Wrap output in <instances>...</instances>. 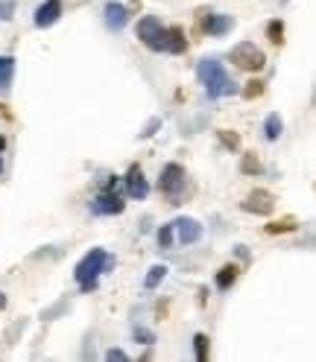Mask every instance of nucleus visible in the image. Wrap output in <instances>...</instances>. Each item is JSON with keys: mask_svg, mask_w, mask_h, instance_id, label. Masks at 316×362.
I'll list each match as a JSON object with an SVG mask.
<instances>
[{"mask_svg": "<svg viewBox=\"0 0 316 362\" xmlns=\"http://www.w3.org/2000/svg\"><path fill=\"white\" fill-rule=\"evenodd\" d=\"M196 76H199V82L205 85V94H208L211 100H220V96H228L237 91L234 79L228 76L226 64L220 59H202L196 64Z\"/></svg>", "mask_w": 316, "mask_h": 362, "instance_id": "obj_1", "label": "nucleus"}, {"mask_svg": "<svg viewBox=\"0 0 316 362\" xmlns=\"http://www.w3.org/2000/svg\"><path fill=\"white\" fill-rule=\"evenodd\" d=\"M112 266H114V257L108 255L106 248H91L88 255L76 263L73 278H76V283H80L82 292H91V289H97V281H100V275H103V272H108Z\"/></svg>", "mask_w": 316, "mask_h": 362, "instance_id": "obj_2", "label": "nucleus"}, {"mask_svg": "<svg viewBox=\"0 0 316 362\" xmlns=\"http://www.w3.org/2000/svg\"><path fill=\"white\" fill-rule=\"evenodd\" d=\"M228 59L234 62V68H241V70H246V73H258V70H264V64H267L264 50L255 47V41H241V44H234L232 53H228Z\"/></svg>", "mask_w": 316, "mask_h": 362, "instance_id": "obj_3", "label": "nucleus"}, {"mask_svg": "<svg viewBox=\"0 0 316 362\" xmlns=\"http://www.w3.org/2000/svg\"><path fill=\"white\" fill-rule=\"evenodd\" d=\"M165 29L167 27H161V21L156 18V15H144L138 21V38H141V44H144L147 50H152V53H161L165 50Z\"/></svg>", "mask_w": 316, "mask_h": 362, "instance_id": "obj_4", "label": "nucleus"}, {"mask_svg": "<svg viewBox=\"0 0 316 362\" xmlns=\"http://www.w3.org/2000/svg\"><path fill=\"white\" fill-rule=\"evenodd\" d=\"M158 188H161V193L170 196L173 205H179V193L184 190V167H182V164L173 161V164H167V167L161 170Z\"/></svg>", "mask_w": 316, "mask_h": 362, "instance_id": "obj_5", "label": "nucleus"}, {"mask_svg": "<svg viewBox=\"0 0 316 362\" xmlns=\"http://www.w3.org/2000/svg\"><path fill=\"white\" fill-rule=\"evenodd\" d=\"M246 214H255V216H269L272 211H276V196H272L269 190L264 188H258L246 196V202L241 205Z\"/></svg>", "mask_w": 316, "mask_h": 362, "instance_id": "obj_6", "label": "nucleus"}, {"mask_svg": "<svg viewBox=\"0 0 316 362\" xmlns=\"http://www.w3.org/2000/svg\"><path fill=\"white\" fill-rule=\"evenodd\" d=\"M123 211H126V202L114 190H100V196L91 202V214L94 216H117Z\"/></svg>", "mask_w": 316, "mask_h": 362, "instance_id": "obj_7", "label": "nucleus"}, {"mask_svg": "<svg viewBox=\"0 0 316 362\" xmlns=\"http://www.w3.org/2000/svg\"><path fill=\"white\" fill-rule=\"evenodd\" d=\"M173 231L179 234L182 246H193V243H199V237H202V225L196 222L193 216H179L176 222H173Z\"/></svg>", "mask_w": 316, "mask_h": 362, "instance_id": "obj_8", "label": "nucleus"}, {"mask_svg": "<svg viewBox=\"0 0 316 362\" xmlns=\"http://www.w3.org/2000/svg\"><path fill=\"white\" fill-rule=\"evenodd\" d=\"M126 193H129V199H147L149 196V184L144 179V170L138 167V164H132V167L126 170Z\"/></svg>", "mask_w": 316, "mask_h": 362, "instance_id": "obj_9", "label": "nucleus"}, {"mask_svg": "<svg viewBox=\"0 0 316 362\" xmlns=\"http://www.w3.org/2000/svg\"><path fill=\"white\" fill-rule=\"evenodd\" d=\"M232 27H234V18L232 15H223V12H208V15L202 18V29L208 32V36H214V38H223Z\"/></svg>", "mask_w": 316, "mask_h": 362, "instance_id": "obj_10", "label": "nucleus"}, {"mask_svg": "<svg viewBox=\"0 0 316 362\" xmlns=\"http://www.w3.org/2000/svg\"><path fill=\"white\" fill-rule=\"evenodd\" d=\"M62 18V0H45L38 9H36V27L38 29H47V27H53L56 21Z\"/></svg>", "mask_w": 316, "mask_h": 362, "instance_id": "obj_11", "label": "nucleus"}, {"mask_svg": "<svg viewBox=\"0 0 316 362\" xmlns=\"http://www.w3.org/2000/svg\"><path fill=\"white\" fill-rule=\"evenodd\" d=\"M103 18L108 29H123L129 24V9L123 3H117V0H108L103 6Z\"/></svg>", "mask_w": 316, "mask_h": 362, "instance_id": "obj_12", "label": "nucleus"}, {"mask_svg": "<svg viewBox=\"0 0 316 362\" xmlns=\"http://www.w3.org/2000/svg\"><path fill=\"white\" fill-rule=\"evenodd\" d=\"M165 50L176 53V56H182V53L188 50V36H184L182 27H167L165 29Z\"/></svg>", "mask_w": 316, "mask_h": 362, "instance_id": "obj_13", "label": "nucleus"}, {"mask_svg": "<svg viewBox=\"0 0 316 362\" xmlns=\"http://www.w3.org/2000/svg\"><path fill=\"white\" fill-rule=\"evenodd\" d=\"M281 131H284V120H281L276 112L267 114V120H264V138L267 140H278Z\"/></svg>", "mask_w": 316, "mask_h": 362, "instance_id": "obj_14", "label": "nucleus"}, {"mask_svg": "<svg viewBox=\"0 0 316 362\" xmlns=\"http://www.w3.org/2000/svg\"><path fill=\"white\" fill-rule=\"evenodd\" d=\"M15 76V56H0V91H6L12 85Z\"/></svg>", "mask_w": 316, "mask_h": 362, "instance_id": "obj_15", "label": "nucleus"}, {"mask_svg": "<svg viewBox=\"0 0 316 362\" xmlns=\"http://www.w3.org/2000/svg\"><path fill=\"white\" fill-rule=\"evenodd\" d=\"M237 269L234 263H228V266H223L220 272H217V289H232V283L237 281Z\"/></svg>", "mask_w": 316, "mask_h": 362, "instance_id": "obj_16", "label": "nucleus"}, {"mask_svg": "<svg viewBox=\"0 0 316 362\" xmlns=\"http://www.w3.org/2000/svg\"><path fill=\"white\" fill-rule=\"evenodd\" d=\"M267 38H269V44H276V47H281L284 44V21H269L267 24Z\"/></svg>", "mask_w": 316, "mask_h": 362, "instance_id": "obj_17", "label": "nucleus"}, {"mask_svg": "<svg viewBox=\"0 0 316 362\" xmlns=\"http://www.w3.org/2000/svg\"><path fill=\"white\" fill-rule=\"evenodd\" d=\"M167 278V266H161V263H156V266H152L149 272H147V278H144V287L147 289H156L161 281Z\"/></svg>", "mask_w": 316, "mask_h": 362, "instance_id": "obj_18", "label": "nucleus"}, {"mask_svg": "<svg viewBox=\"0 0 316 362\" xmlns=\"http://www.w3.org/2000/svg\"><path fill=\"white\" fill-rule=\"evenodd\" d=\"M193 354H196V359H199V362L208 359L211 342H208V336H205V333H196V336H193Z\"/></svg>", "mask_w": 316, "mask_h": 362, "instance_id": "obj_19", "label": "nucleus"}, {"mask_svg": "<svg viewBox=\"0 0 316 362\" xmlns=\"http://www.w3.org/2000/svg\"><path fill=\"white\" fill-rule=\"evenodd\" d=\"M287 231H296V219L293 216H284V219H278V222L267 225V234H287Z\"/></svg>", "mask_w": 316, "mask_h": 362, "instance_id": "obj_20", "label": "nucleus"}, {"mask_svg": "<svg viewBox=\"0 0 316 362\" xmlns=\"http://www.w3.org/2000/svg\"><path fill=\"white\" fill-rule=\"evenodd\" d=\"M217 138H220V144L226 149H237V146H241V138H237L234 131H228V129H220V131H217Z\"/></svg>", "mask_w": 316, "mask_h": 362, "instance_id": "obj_21", "label": "nucleus"}, {"mask_svg": "<svg viewBox=\"0 0 316 362\" xmlns=\"http://www.w3.org/2000/svg\"><path fill=\"white\" fill-rule=\"evenodd\" d=\"M260 94H264V82H260V79H252L243 88V100H258Z\"/></svg>", "mask_w": 316, "mask_h": 362, "instance_id": "obj_22", "label": "nucleus"}, {"mask_svg": "<svg viewBox=\"0 0 316 362\" xmlns=\"http://www.w3.org/2000/svg\"><path fill=\"white\" fill-rule=\"evenodd\" d=\"M241 172H246V175H258V172H260V161H258L255 155H243V161H241Z\"/></svg>", "mask_w": 316, "mask_h": 362, "instance_id": "obj_23", "label": "nucleus"}, {"mask_svg": "<svg viewBox=\"0 0 316 362\" xmlns=\"http://www.w3.org/2000/svg\"><path fill=\"white\" fill-rule=\"evenodd\" d=\"M158 246H161V248H170V246H173V222L158 228Z\"/></svg>", "mask_w": 316, "mask_h": 362, "instance_id": "obj_24", "label": "nucleus"}, {"mask_svg": "<svg viewBox=\"0 0 316 362\" xmlns=\"http://www.w3.org/2000/svg\"><path fill=\"white\" fill-rule=\"evenodd\" d=\"M135 339L141 345H152V342H156V333L147 331V327H135Z\"/></svg>", "mask_w": 316, "mask_h": 362, "instance_id": "obj_25", "label": "nucleus"}, {"mask_svg": "<svg viewBox=\"0 0 316 362\" xmlns=\"http://www.w3.org/2000/svg\"><path fill=\"white\" fill-rule=\"evenodd\" d=\"M106 359L108 362H129V354H126V350H121V348H112V350H106Z\"/></svg>", "mask_w": 316, "mask_h": 362, "instance_id": "obj_26", "label": "nucleus"}, {"mask_svg": "<svg viewBox=\"0 0 316 362\" xmlns=\"http://www.w3.org/2000/svg\"><path fill=\"white\" fill-rule=\"evenodd\" d=\"M12 12H15V3L12 0H3L0 3V21H12Z\"/></svg>", "mask_w": 316, "mask_h": 362, "instance_id": "obj_27", "label": "nucleus"}, {"mask_svg": "<svg viewBox=\"0 0 316 362\" xmlns=\"http://www.w3.org/2000/svg\"><path fill=\"white\" fill-rule=\"evenodd\" d=\"M158 126H161V120H158V117H156V120H152V123H149V126H147V131H144V138H149V135H152V131H156V129H158Z\"/></svg>", "mask_w": 316, "mask_h": 362, "instance_id": "obj_28", "label": "nucleus"}, {"mask_svg": "<svg viewBox=\"0 0 316 362\" xmlns=\"http://www.w3.org/2000/svg\"><path fill=\"white\" fill-rule=\"evenodd\" d=\"M3 310H6V295L0 292V313H3Z\"/></svg>", "mask_w": 316, "mask_h": 362, "instance_id": "obj_29", "label": "nucleus"}, {"mask_svg": "<svg viewBox=\"0 0 316 362\" xmlns=\"http://www.w3.org/2000/svg\"><path fill=\"white\" fill-rule=\"evenodd\" d=\"M3 149H6V138H3V135H0V152H3Z\"/></svg>", "mask_w": 316, "mask_h": 362, "instance_id": "obj_30", "label": "nucleus"}, {"mask_svg": "<svg viewBox=\"0 0 316 362\" xmlns=\"http://www.w3.org/2000/svg\"><path fill=\"white\" fill-rule=\"evenodd\" d=\"M0 172H3V158H0Z\"/></svg>", "mask_w": 316, "mask_h": 362, "instance_id": "obj_31", "label": "nucleus"}]
</instances>
